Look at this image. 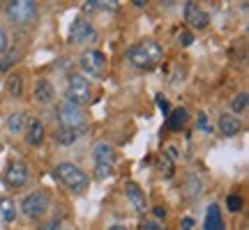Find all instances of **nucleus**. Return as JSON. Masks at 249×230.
Instances as JSON below:
<instances>
[{
	"mask_svg": "<svg viewBox=\"0 0 249 230\" xmlns=\"http://www.w3.org/2000/svg\"><path fill=\"white\" fill-rule=\"evenodd\" d=\"M226 207H229L231 212H240L242 210V198L240 196H235V194H231L229 198H226Z\"/></svg>",
	"mask_w": 249,
	"mask_h": 230,
	"instance_id": "nucleus-24",
	"label": "nucleus"
},
{
	"mask_svg": "<svg viewBox=\"0 0 249 230\" xmlns=\"http://www.w3.org/2000/svg\"><path fill=\"white\" fill-rule=\"evenodd\" d=\"M21 210L26 216L30 219H37V216H42V214L49 210V196L42 194V191H35V194H30L23 198V203H21Z\"/></svg>",
	"mask_w": 249,
	"mask_h": 230,
	"instance_id": "nucleus-9",
	"label": "nucleus"
},
{
	"mask_svg": "<svg viewBox=\"0 0 249 230\" xmlns=\"http://www.w3.org/2000/svg\"><path fill=\"white\" fill-rule=\"evenodd\" d=\"M245 108H247V92H240V95L233 97L231 111H233V115H235V113H240V111H245Z\"/></svg>",
	"mask_w": 249,
	"mask_h": 230,
	"instance_id": "nucleus-23",
	"label": "nucleus"
},
{
	"mask_svg": "<svg viewBox=\"0 0 249 230\" xmlns=\"http://www.w3.org/2000/svg\"><path fill=\"white\" fill-rule=\"evenodd\" d=\"M17 60H18V51H12V49H9L7 53L0 55V71H7Z\"/></svg>",
	"mask_w": 249,
	"mask_h": 230,
	"instance_id": "nucleus-22",
	"label": "nucleus"
},
{
	"mask_svg": "<svg viewBox=\"0 0 249 230\" xmlns=\"http://www.w3.org/2000/svg\"><path fill=\"white\" fill-rule=\"evenodd\" d=\"M81 69L86 71L88 76H102L104 69H107V58L102 51H95V49H90L86 53L81 55Z\"/></svg>",
	"mask_w": 249,
	"mask_h": 230,
	"instance_id": "nucleus-8",
	"label": "nucleus"
},
{
	"mask_svg": "<svg viewBox=\"0 0 249 230\" xmlns=\"http://www.w3.org/2000/svg\"><path fill=\"white\" fill-rule=\"evenodd\" d=\"M203 230H224V219H222V212H219V205L213 203L205 210Z\"/></svg>",
	"mask_w": 249,
	"mask_h": 230,
	"instance_id": "nucleus-13",
	"label": "nucleus"
},
{
	"mask_svg": "<svg viewBox=\"0 0 249 230\" xmlns=\"http://www.w3.org/2000/svg\"><path fill=\"white\" fill-rule=\"evenodd\" d=\"M124 191H127V198L132 200V205L136 207V212H148V205H145V196H143L141 186L134 184V182H127Z\"/></svg>",
	"mask_w": 249,
	"mask_h": 230,
	"instance_id": "nucleus-14",
	"label": "nucleus"
},
{
	"mask_svg": "<svg viewBox=\"0 0 249 230\" xmlns=\"http://www.w3.org/2000/svg\"><path fill=\"white\" fill-rule=\"evenodd\" d=\"M39 230H60V223H58V221H49V223H44Z\"/></svg>",
	"mask_w": 249,
	"mask_h": 230,
	"instance_id": "nucleus-28",
	"label": "nucleus"
},
{
	"mask_svg": "<svg viewBox=\"0 0 249 230\" xmlns=\"http://www.w3.org/2000/svg\"><path fill=\"white\" fill-rule=\"evenodd\" d=\"M79 133H81V129H58L55 131V141L60 143V145H71V143H76Z\"/></svg>",
	"mask_w": 249,
	"mask_h": 230,
	"instance_id": "nucleus-19",
	"label": "nucleus"
},
{
	"mask_svg": "<svg viewBox=\"0 0 249 230\" xmlns=\"http://www.w3.org/2000/svg\"><path fill=\"white\" fill-rule=\"evenodd\" d=\"M185 124H187V111L185 108H176V111H171L169 120H166V127H169L171 131H180Z\"/></svg>",
	"mask_w": 249,
	"mask_h": 230,
	"instance_id": "nucleus-17",
	"label": "nucleus"
},
{
	"mask_svg": "<svg viewBox=\"0 0 249 230\" xmlns=\"http://www.w3.org/2000/svg\"><path fill=\"white\" fill-rule=\"evenodd\" d=\"M141 230H160L157 223H141Z\"/></svg>",
	"mask_w": 249,
	"mask_h": 230,
	"instance_id": "nucleus-29",
	"label": "nucleus"
},
{
	"mask_svg": "<svg viewBox=\"0 0 249 230\" xmlns=\"http://www.w3.org/2000/svg\"><path fill=\"white\" fill-rule=\"evenodd\" d=\"M35 99L37 101H39V104H51V101H53L55 99V90H53V85H51V83H49V81H37L35 83Z\"/></svg>",
	"mask_w": 249,
	"mask_h": 230,
	"instance_id": "nucleus-15",
	"label": "nucleus"
},
{
	"mask_svg": "<svg viewBox=\"0 0 249 230\" xmlns=\"http://www.w3.org/2000/svg\"><path fill=\"white\" fill-rule=\"evenodd\" d=\"M67 101L83 106L90 101V81L83 74H71L67 83Z\"/></svg>",
	"mask_w": 249,
	"mask_h": 230,
	"instance_id": "nucleus-5",
	"label": "nucleus"
},
{
	"mask_svg": "<svg viewBox=\"0 0 249 230\" xmlns=\"http://www.w3.org/2000/svg\"><path fill=\"white\" fill-rule=\"evenodd\" d=\"M182 7H185V21H187V26L196 28V30H203V28H208V23H210V16H208V14H205V12L198 7L196 2H185Z\"/></svg>",
	"mask_w": 249,
	"mask_h": 230,
	"instance_id": "nucleus-10",
	"label": "nucleus"
},
{
	"mask_svg": "<svg viewBox=\"0 0 249 230\" xmlns=\"http://www.w3.org/2000/svg\"><path fill=\"white\" fill-rule=\"evenodd\" d=\"M26 141H28V145H42V141H44V124L39 122V120H35V117L28 122Z\"/></svg>",
	"mask_w": 249,
	"mask_h": 230,
	"instance_id": "nucleus-16",
	"label": "nucleus"
},
{
	"mask_svg": "<svg viewBox=\"0 0 249 230\" xmlns=\"http://www.w3.org/2000/svg\"><path fill=\"white\" fill-rule=\"evenodd\" d=\"M0 214H2V219L7 223H12L14 219H17V205H14V200L12 198H0Z\"/></svg>",
	"mask_w": 249,
	"mask_h": 230,
	"instance_id": "nucleus-18",
	"label": "nucleus"
},
{
	"mask_svg": "<svg viewBox=\"0 0 249 230\" xmlns=\"http://www.w3.org/2000/svg\"><path fill=\"white\" fill-rule=\"evenodd\" d=\"M95 39H97V33H95V28L90 26V21H86V18L71 21L70 44H90V42H95Z\"/></svg>",
	"mask_w": 249,
	"mask_h": 230,
	"instance_id": "nucleus-7",
	"label": "nucleus"
},
{
	"mask_svg": "<svg viewBox=\"0 0 249 230\" xmlns=\"http://www.w3.org/2000/svg\"><path fill=\"white\" fill-rule=\"evenodd\" d=\"M157 106H160V111L164 115H169L171 113V106H169V101H166V99L161 97V95H157Z\"/></svg>",
	"mask_w": 249,
	"mask_h": 230,
	"instance_id": "nucleus-27",
	"label": "nucleus"
},
{
	"mask_svg": "<svg viewBox=\"0 0 249 230\" xmlns=\"http://www.w3.org/2000/svg\"><path fill=\"white\" fill-rule=\"evenodd\" d=\"M178 42L182 46H189L192 44V42H194V35H192V33H189V30H182V33H180L178 35Z\"/></svg>",
	"mask_w": 249,
	"mask_h": 230,
	"instance_id": "nucleus-26",
	"label": "nucleus"
},
{
	"mask_svg": "<svg viewBox=\"0 0 249 230\" xmlns=\"http://www.w3.org/2000/svg\"><path fill=\"white\" fill-rule=\"evenodd\" d=\"M217 127H219V133H222V136H235V133L242 129L240 120H238L233 113H222V115H219V122H217Z\"/></svg>",
	"mask_w": 249,
	"mask_h": 230,
	"instance_id": "nucleus-12",
	"label": "nucleus"
},
{
	"mask_svg": "<svg viewBox=\"0 0 249 230\" xmlns=\"http://www.w3.org/2000/svg\"><path fill=\"white\" fill-rule=\"evenodd\" d=\"M23 127H26V115L23 113H12L7 117V129L12 133H21Z\"/></svg>",
	"mask_w": 249,
	"mask_h": 230,
	"instance_id": "nucleus-20",
	"label": "nucleus"
},
{
	"mask_svg": "<svg viewBox=\"0 0 249 230\" xmlns=\"http://www.w3.org/2000/svg\"><path fill=\"white\" fill-rule=\"evenodd\" d=\"M155 214H157V216H166V210H164V207H155Z\"/></svg>",
	"mask_w": 249,
	"mask_h": 230,
	"instance_id": "nucleus-31",
	"label": "nucleus"
},
{
	"mask_svg": "<svg viewBox=\"0 0 249 230\" xmlns=\"http://www.w3.org/2000/svg\"><path fill=\"white\" fill-rule=\"evenodd\" d=\"M92 161H95V173H97L99 180H107V177L113 175V168H116V152L108 143H97L92 148Z\"/></svg>",
	"mask_w": 249,
	"mask_h": 230,
	"instance_id": "nucleus-3",
	"label": "nucleus"
},
{
	"mask_svg": "<svg viewBox=\"0 0 249 230\" xmlns=\"http://www.w3.org/2000/svg\"><path fill=\"white\" fill-rule=\"evenodd\" d=\"M127 60L132 62L134 67H139V69H152L161 60V46L157 42H152V39L141 42V44L132 46L127 51Z\"/></svg>",
	"mask_w": 249,
	"mask_h": 230,
	"instance_id": "nucleus-1",
	"label": "nucleus"
},
{
	"mask_svg": "<svg viewBox=\"0 0 249 230\" xmlns=\"http://www.w3.org/2000/svg\"><path fill=\"white\" fill-rule=\"evenodd\" d=\"M58 120L60 129H83V108L65 99L58 104Z\"/></svg>",
	"mask_w": 249,
	"mask_h": 230,
	"instance_id": "nucleus-6",
	"label": "nucleus"
},
{
	"mask_svg": "<svg viewBox=\"0 0 249 230\" xmlns=\"http://www.w3.org/2000/svg\"><path fill=\"white\" fill-rule=\"evenodd\" d=\"M198 127H203V129H208V122H205V115H198Z\"/></svg>",
	"mask_w": 249,
	"mask_h": 230,
	"instance_id": "nucleus-30",
	"label": "nucleus"
},
{
	"mask_svg": "<svg viewBox=\"0 0 249 230\" xmlns=\"http://www.w3.org/2000/svg\"><path fill=\"white\" fill-rule=\"evenodd\" d=\"M53 173L62 184L67 186V189H71L74 194H83L90 184L88 175H86L79 166H74V164H58Z\"/></svg>",
	"mask_w": 249,
	"mask_h": 230,
	"instance_id": "nucleus-2",
	"label": "nucleus"
},
{
	"mask_svg": "<svg viewBox=\"0 0 249 230\" xmlns=\"http://www.w3.org/2000/svg\"><path fill=\"white\" fill-rule=\"evenodd\" d=\"M7 92L12 97H21V92H23V79L18 74H12L7 79Z\"/></svg>",
	"mask_w": 249,
	"mask_h": 230,
	"instance_id": "nucleus-21",
	"label": "nucleus"
},
{
	"mask_svg": "<svg viewBox=\"0 0 249 230\" xmlns=\"http://www.w3.org/2000/svg\"><path fill=\"white\" fill-rule=\"evenodd\" d=\"M5 182H7L12 189H21V186L28 182V168H26V164H21V161L9 164L7 170H5Z\"/></svg>",
	"mask_w": 249,
	"mask_h": 230,
	"instance_id": "nucleus-11",
	"label": "nucleus"
},
{
	"mask_svg": "<svg viewBox=\"0 0 249 230\" xmlns=\"http://www.w3.org/2000/svg\"><path fill=\"white\" fill-rule=\"evenodd\" d=\"M37 16V2L33 0H14L7 2V18L17 26H28Z\"/></svg>",
	"mask_w": 249,
	"mask_h": 230,
	"instance_id": "nucleus-4",
	"label": "nucleus"
},
{
	"mask_svg": "<svg viewBox=\"0 0 249 230\" xmlns=\"http://www.w3.org/2000/svg\"><path fill=\"white\" fill-rule=\"evenodd\" d=\"M108 230H127V228H124V226H111Z\"/></svg>",
	"mask_w": 249,
	"mask_h": 230,
	"instance_id": "nucleus-32",
	"label": "nucleus"
},
{
	"mask_svg": "<svg viewBox=\"0 0 249 230\" xmlns=\"http://www.w3.org/2000/svg\"><path fill=\"white\" fill-rule=\"evenodd\" d=\"M9 51V39H7V33L0 28V55L2 53H7Z\"/></svg>",
	"mask_w": 249,
	"mask_h": 230,
	"instance_id": "nucleus-25",
	"label": "nucleus"
}]
</instances>
